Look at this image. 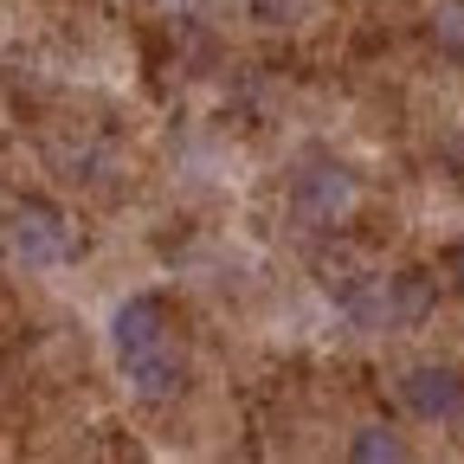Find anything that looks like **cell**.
<instances>
[{
  "instance_id": "1",
  "label": "cell",
  "mask_w": 464,
  "mask_h": 464,
  "mask_svg": "<svg viewBox=\"0 0 464 464\" xmlns=\"http://www.w3.org/2000/svg\"><path fill=\"white\" fill-rule=\"evenodd\" d=\"M110 348H116V368L142 400H174L188 381V355H181V335H174L168 310L155 297H130L116 304L110 316Z\"/></svg>"
},
{
  "instance_id": "2",
  "label": "cell",
  "mask_w": 464,
  "mask_h": 464,
  "mask_svg": "<svg viewBox=\"0 0 464 464\" xmlns=\"http://www.w3.org/2000/svg\"><path fill=\"white\" fill-rule=\"evenodd\" d=\"M14 246H20V258H33V265H58L72 252V232H65V213L58 207H45V200H20L14 207Z\"/></svg>"
},
{
  "instance_id": "3",
  "label": "cell",
  "mask_w": 464,
  "mask_h": 464,
  "mask_svg": "<svg viewBox=\"0 0 464 464\" xmlns=\"http://www.w3.org/2000/svg\"><path fill=\"white\" fill-rule=\"evenodd\" d=\"M400 400H406V413H420L432 426L464 420V374L458 368H413L400 381Z\"/></svg>"
},
{
  "instance_id": "4",
  "label": "cell",
  "mask_w": 464,
  "mask_h": 464,
  "mask_svg": "<svg viewBox=\"0 0 464 464\" xmlns=\"http://www.w3.org/2000/svg\"><path fill=\"white\" fill-rule=\"evenodd\" d=\"M348 207H355V174H348V168L316 161V168L297 174V213H304V219H335V213H348Z\"/></svg>"
},
{
  "instance_id": "5",
  "label": "cell",
  "mask_w": 464,
  "mask_h": 464,
  "mask_svg": "<svg viewBox=\"0 0 464 464\" xmlns=\"http://www.w3.org/2000/svg\"><path fill=\"white\" fill-rule=\"evenodd\" d=\"M432 310V284H426V271H400V277H387V290L374 304H362V316H374V323H420Z\"/></svg>"
},
{
  "instance_id": "6",
  "label": "cell",
  "mask_w": 464,
  "mask_h": 464,
  "mask_svg": "<svg viewBox=\"0 0 464 464\" xmlns=\"http://www.w3.org/2000/svg\"><path fill=\"white\" fill-rule=\"evenodd\" d=\"M348 458H355V464H400L406 445H400L387 426H362L355 439H348Z\"/></svg>"
},
{
  "instance_id": "7",
  "label": "cell",
  "mask_w": 464,
  "mask_h": 464,
  "mask_svg": "<svg viewBox=\"0 0 464 464\" xmlns=\"http://www.w3.org/2000/svg\"><path fill=\"white\" fill-rule=\"evenodd\" d=\"M432 39L464 65V0H451V7H439V20H432Z\"/></svg>"
},
{
  "instance_id": "8",
  "label": "cell",
  "mask_w": 464,
  "mask_h": 464,
  "mask_svg": "<svg viewBox=\"0 0 464 464\" xmlns=\"http://www.w3.org/2000/svg\"><path fill=\"white\" fill-rule=\"evenodd\" d=\"M445 271H451V284H458V290H464V239H458V246H451V252H445Z\"/></svg>"
}]
</instances>
